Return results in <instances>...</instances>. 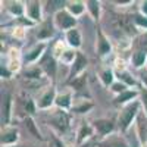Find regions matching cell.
Here are the masks:
<instances>
[{"instance_id":"obj_11","label":"cell","mask_w":147,"mask_h":147,"mask_svg":"<svg viewBox=\"0 0 147 147\" xmlns=\"http://www.w3.org/2000/svg\"><path fill=\"white\" fill-rule=\"evenodd\" d=\"M55 122H56V124H57V127L60 128V129H65L66 128V116L63 115H59L56 119H55Z\"/></svg>"},{"instance_id":"obj_23","label":"cell","mask_w":147,"mask_h":147,"mask_svg":"<svg viewBox=\"0 0 147 147\" xmlns=\"http://www.w3.org/2000/svg\"><path fill=\"white\" fill-rule=\"evenodd\" d=\"M103 81H105L106 84H109V82H112V74H110L109 71L103 72Z\"/></svg>"},{"instance_id":"obj_2","label":"cell","mask_w":147,"mask_h":147,"mask_svg":"<svg viewBox=\"0 0 147 147\" xmlns=\"http://www.w3.org/2000/svg\"><path fill=\"white\" fill-rule=\"evenodd\" d=\"M57 22H59V25L62 28H69V27L75 25V19L71 18L68 13H65V12H62V13L57 15Z\"/></svg>"},{"instance_id":"obj_25","label":"cell","mask_w":147,"mask_h":147,"mask_svg":"<svg viewBox=\"0 0 147 147\" xmlns=\"http://www.w3.org/2000/svg\"><path fill=\"white\" fill-rule=\"evenodd\" d=\"M136 21L140 24V25H144V27H147V19H143L141 16H136Z\"/></svg>"},{"instance_id":"obj_30","label":"cell","mask_w":147,"mask_h":147,"mask_svg":"<svg viewBox=\"0 0 147 147\" xmlns=\"http://www.w3.org/2000/svg\"><path fill=\"white\" fill-rule=\"evenodd\" d=\"M90 132V129L88 128H82V131H81V137H80V140H82L84 138V136H85V134H88Z\"/></svg>"},{"instance_id":"obj_9","label":"cell","mask_w":147,"mask_h":147,"mask_svg":"<svg viewBox=\"0 0 147 147\" xmlns=\"http://www.w3.org/2000/svg\"><path fill=\"white\" fill-rule=\"evenodd\" d=\"M16 140V132L15 131H10L7 134H5V136L2 137V143H12Z\"/></svg>"},{"instance_id":"obj_13","label":"cell","mask_w":147,"mask_h":147,"mask_svg":"<svg viewBox=\"0 0 147 147\" xmlns=\"http://www.w3.org/2000/svg\"><path fill=\"white\" fill-rule=\"evenodd\" d=\"M109 50H110V46L106 43V40L102 37V38H100V47H99V52H100L102 55H105V53H107Z\"/></svg>"},{"instance_id":"obj_22","label":"cell","mask_w":147,"mask_h":147,"mask_svg":"<svg viewBox=\"0 0 147 147\" xmlns=\"http://www.w3.org/2000/svg\"><path fill=\"white\" fill-rule=\"evenodd\" d=\"M71 12H74V13H81L82 12V5H80V3L72 5L71 6Z\"/></svg>"},{"instance_id":"obj_14","label":"cell","mask_w":147,"mask_h":147,"mask_svg":"<svg viewBox=\"0 0 147 147\" xmlns=\"http://www.w3.org/2000/svg\"><path fill=\"white\" fill-rule=\"evenodd\" d=\"M105 147H127V144L121 140H110L109 143L105 144Z\"/></svg>"},{"instance_id":"obj_8","label":"cell","mask_w":147,"mask_h":147,"mask_svg":"<svg viewBox=\"0 0 147 147\" xmlns=\"http://www.w3.org/2000/svg\"><path fill=\"white\" fill-rule=\"evenodd\" d=\"M140 134L141 140L147 141V121H140Z\"/></svg>"},{"instance_id":"obj_5","label":"cell","mask_w":147,"mask_h":147,"mask_svg":"<svg viewBox=\"0 0 147 147\" xmlns=\"http://www.w3.org/2000/svg\"><path fill=\"white\" fill-rule=\"evenodd\" d=\"M68 41L69 44L72 46H80V34L75 31V30H72L68 32Z\"/></svg>"},{"instance_id":"obj_26","label":"cell","mask_w":147,"mask_h":147,"mask_svg":"<svg viewBox=\"0 0 147 147\" xmlns=\"http://www.w3.org/2000/svg\"><path fill=\"white\" fill-rule=\"evenodd\" d=\"M121 77H122V80H125L128 84H134V80H132V78H129V75H127V74H122Z\"/></svg>"},{"instance_id":"obj_1","label":"cell","mask_w":147,"mask_h":147,"mask_svg":"<svg viewBox=\"0 0 147 147\" xmlns=\"http://www.w3.org/2000/svg\"><path fill=\"white\" fill-rule=\"evenodd\" d=\"M137 109H138V105H137V103H134V105L128 106V107L124 110V112L121 113V118H119V124H121V128H122V129H125V128L128 127V124H129V122L132 121L134 115H136Z\"/></svg>"},{"instance_id":"obj_6","label":"cell","mask_w":147,"mask_h":147,"mask_svg":"<svg viewBox=\"0 0 147 147\" xmlns=\"http://www.w3.org/2000/svg\"><path fill=\"white\" fill-rule=\"evenodd\" d=\"M53 97H55V91H53V90H50V91H49V93L43 97V100L40 102V106H41V107H47L49 105H50V103L53 102Z\"/></svg>"},{"instance_id":"obj_27","label":"cell","mask_w":147,"mask_h":147,"mask_svg":"<svg viewBox=\"0 0 147 147\" xmlns=\"http://www.w3.org/2000/svg\"><path fill=\"white\" fill-rule=\"evenodd\" d=\"M84 81H85V80H84V78H81L80 81H75V82H74V85H75L77 88H81V87H82V82H84Z\"/></svg>"},{"instance_id":"obj_4","label":"cell","mask_w":147,"mask_h":147,"mask_svg":"<svg viewBox=\"0 0 147 147\" xmlns=\"http://www.w3.org/2000/svg\"><path fill=\"white\" fill-rule=\"evenodd\" d=\"M9 103H10L9 96L5 94V96H3V105H2V112H3V121H5V122L9 121Z\"/></svg>"},{"instance_id":"obj_7","label":"cell","mask_w":147,"mask_h":147,"mask_svg":"<svg viewBox=\"0 0 147 147\" xmlns=\"http://www.w3.org/2000/svg\"><path fill=\"white\" fill-rule=\"evenodd\" d=\"M84 65H85V59H84V56H82V55H80V53H78V56H77V63H75V68L72 69V74H77L80 69H82V68H84Z\"/></svg>"},{"instance_id":"obj_29","label":"cell","mask_w":147,"mask_h":147,"mask_svg":"<svg viewBox=\"0 0 147 147\" xmlns=\"http://www.w3.org/2000/svg\"><path fill=\"white\" fill-rule=\"evenodd\" d=\"M27 109H28V112H34V106H32V102L31 100L27 102Z\"/></svg>"},{"instance_id":"obj_15","label":"cell","mask_w":147,"mask_h":147,"mask_svg":"<svg viewBox=\"0 0 147 147\" xmlns=\"http://www.w3.org/2000/svg\"><path fill=\"white\" fill-rule=\"evenodd\" d=\"M134 96H136V93H134V91H127V93H122L116 100H118V102H125V100H128V99H132Z\"/></svg>"},{"instance_id":"obj_24","label":"cell","mask_w":147,"mask_h":147,"mask_svg":"<svg viewBox=\"0 0 147 147\" xmlns=\"http://www.w3.org/2000/svg\"><path fill=\"white\" fill-rule=\"evenodd\" d=\"M27 77H31V78H37V77H40V71L38 69H34V71H28L25 74Z\"/></svg>"},{"instance_id":"obj_31","label":"cell","mask_w":147,"mask_h":147,"mask_svg":"<svg viewBox=\"0 0 147 147\" xmlns=\"http://www.w3.org/2000/svg\"><path fill=\"white\" fill-rule=\"evenodd\" d=\"M143 100H144V105H146V109H147V91L146 90L143 91Z\"/></svg>"},{"instance_id":"obj_32","label":"cell","mask_w":147,"mask_h":147,"mask_svg":"<svg viewBox=\"0 0 147 147\" xmlns=\"http://www.w3.org/2000/svg\"><path fill=\"white\" fill-rule=\"evenodd\" d=\"M12 10L16 12V13H21V7H19V5H16V7H12Z\"/></svg>"},{"instance_id":"obj_3","label":"cell","mask_w":147,"mask_h":147,"mask_svg":"<svg viewBox=\"0 0 147 147\" xmlns=\"http://www.w3.org/2000/svg\"><path fill=\"white\" fill-rule=\"evenodd\" d=\"M96 128L99 129L100 132H103V134H107L109 131H112V128H113V125H112V122L110 121H96Z\"/></svg>"},{"instance_id":"obj_17","label":"cell","mask_w":147,"mask_h":147,"mask_svg":"<svg viewBox=\"0 0 147 147\" xmlns=\"http://www.w3.org/2000/svg\"><path fill=\"white\" fill-rule=\"evenodd\" d=\"M30 15H31V18H34V19L40 18V6H38V5H32V7H31V10H30Z\"/></svg>"},{"instance_id":"obj_12","label":"cell","mask_w":147,"mask_h":147,"mask_svg":"<svg viewBox=\"0 0 147 147\" xmlns=\"http://www.w3.org/2000/svg\"><path fill=\"white\" fill-rule=\"evenodd\" d=\"M144 59H146V53L144 52H138L136 56H134V63H136L137 66H140V65H143Z\"/></svg>"},{"instance_id":"obj_21","label":"cell","mask_w":147,"mask_h":147,"mask_svg":"<svg viewBox=\"0 0 147 147\" xmlns=\"http://www.w3.org/2000/svg\"><path fill=\"white\" fill-rule=\"evenodd\" d=\"M88 5H90V9H91V12H93V15H94V16L99 15V5H97L96 2H88Z\"/></svg>"},{"instance_id":"obj_10","label":"cell","mask_w":147,"mask_h":147,"mask_svg":"<svg viewBox=\"0 0 147 147\" xmlns=\"http://www.w3.org/2000/svg\"><path fill=\"white\" fill-rule=\"evenodd\" d=\"M52 25H50V24H46V25H44V28H43V31H40L38 32V37H40V38H44V37H49V35H52Z\"/></svg>"},{"instance_id":"obj_33","label":"cell","mask_w":147,"mask_h":147,"mask_svg":"<svg viewBox=\"0 0 147 147\" xmlns=\"http://www.w3.org/2000/svg\"><path fill=\"white\" fill-rule=\"evenodd\" d=\"M143 12H144V13L147 15V2H146V3L143 5Z\"/></svg>"},{"instance_id":"obj_19","label":"cell","mask_w":147,"mask_h":147,"mask_svg":"<svg viewBox=\"0 0 147 147\" xmlns=\"http://www.w3.org/2000/svg\"><path fill=\"white\" fill-rule=\"evenodd\" d=\"M46 69H47V72H49V74H52V75L55 74V62H53L52 59L46 62Z\"/></svg>"},{"instance_id":"obj_20","label":"cell","mask_w":147,"mask_h":147,"mask_svg":"<svg viewBox=\"0 0 147 147\" xmlns=\"http://www.w3.org/2000/svg\"><path fill=\"white\" fill-rule=\"evenodd\" d=\"M57 105L59 106H68L69 105V96H60L59 99H57Z\"/></svg>"},{"instance_id":"obj_16","label":"cell","mask_w":147,"mask_h":147,"mask_svg":"<svg viewBox=\"0 0 147 147\" xmlns=\"http://www.w3.org/2000/svg\"><path fill=\"white\" fill-rule=\"evenodd\" d=\"M41 50H43V46H38L37 49H34V50H32V52H31V53L27 56V60H34L37 56L40 55V52H41Z\"/></svg>"},{"instance_id":"obj_28","label":"cell","mask_w":147,"mask_h":147,"mask_svg":"<svg viewBox=\"0 0 147 147\" xmlns=\"http://www.w3.org/2000/svg\"><path fill=\"white\" fill-rule=\"evenodd\" d=\"M113 90L115 91H122V90H124V85H122V84H115L113 85Z\"/></svg>"},{"instance_id":"obj_18","label":"cell","mask_w":147,"mask_h":147,"mask_svg":"<svg viewBox=\"0 0 147 147\" xmlns=\"http://www.w3.org/2000/svg\"><path fill=\"white\" fill-rule=\"evenodd\" d=\"M27 127L30 128V131L34 134V137H37V138H41L40 137V134H38V131L35 129V127H34V122L31 121V119H27Z\"/></svg>"}]
</instances>
